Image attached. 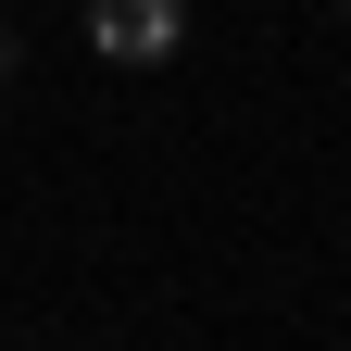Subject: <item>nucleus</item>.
I'll list each match as a JSON object with an SVG mask.
<instances>
[{
	"instance_id": "f257e3e1",
	"label": "nucleus",
	"mask_w": 351,
	"mask_h": 351,
	"mask_svg": "<svg viewBox=\"0 0 351 351\" xmlns=\"http://www.w3.org/2000/svg\"><path fill=\"white\" fill-rule=\"evenodd\" d=\"M189 0H88V51L101 63H176Z\"/></svg>"
},
{
	"instance_id": "f03ea898",
	"label": "nucleus",
	"mask_w": 351,
	"mask_h": 351,
	"mask_svg": "<svg viewBox=\"0 0 351 351\" xmlns=\"http://www.w3.org/2000/svg\"><path fill=\"white\" fill-rule=\"evenodd\" d=\"M0 63H13V38H0Z\"/></svg>"
}]
</instances>
